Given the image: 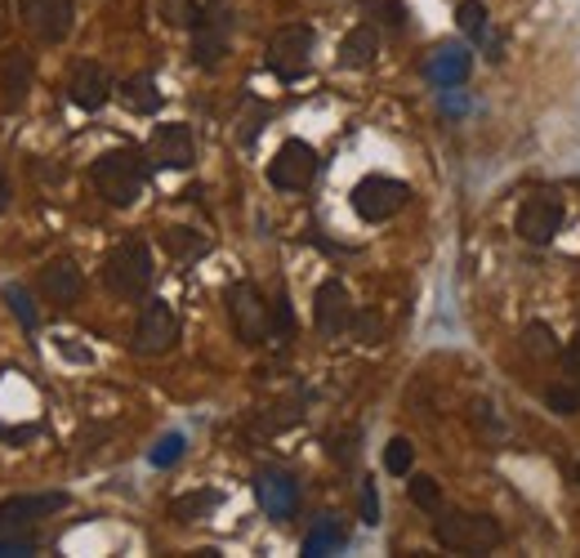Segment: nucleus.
Wrapping results in <instances>:
<instances>
[{"mask_svg":"<svg viewBox=\"0 0 580 558\" xmlns=\"http://www.w3.org/2000/svg\"><path fill=\"white\" fill-rule=\"evenodd\" d=\"M90 179H94V189L108 206H134L139 193H143V183H147V161L134 152V148H112L103 152L94 165H90Z\"/></svg>","mask_w":580,"mask_h":558,"instance_id":"1","label":"nucleus"},{"mask_svg":"<svg viewBox=\"0 0 580 558\" xmlns=\"http://www.w3.org/2000/svg\"><path fill=\"white\" fill-rule=\"evenodd\" d=\"M103 282L116 300H143L147 286H152V251L139 237L116 242L103 260Z\"/></svg>","mask_w":580,"mask_h":558,"instance_id":"2","label":"nucleus"},{"mask_svg":"<svg viewBox=\"0 0 580 558\" xmlns=\"http://www.w3.org/2000/svg\"><path fill=\"white\" fill-rule=\"evenodd\" d=\"M434 536L442 549H456V554H487L505 540L500 523L491 514H465V509H451L434 523Z\"/></svg>","mask_w":580,"mask_h":558,"instance_id":"3","label":"nucleus"},{"mask_svg":"<svg viewBox=\"0 0 580 558\" xmlns=\"http://www.w3.org/2000/svg\"><path fill=\"white\" fill-rule=\"evenodd\" d=\"M407 202H411V189H407L403 179H389V174H366L357 189H353V211H357V220H366V224L394 220Z\"/></svg>","mask_w":580,"mask_h":558,"instance_id":"4","label":"nucleus"},{"mask_svg":"<svg viewBox=\"0 0 580 558\" xmlns=\"http://www.w3.org/2000/svg\"><path fill=\"white\" fill-rule=\"evenodd\" d=\"M224 304H228V322H233V331H237L242 344H264L268 339L273 317H268V304H264V295H260L255 282H233L224 291Z\"/></svg>","mask_w":580,"mask_h":558,"instance_id":"5","label":"nucleus"},{"mask_svg":"<svg viewBox=\"0 0 580 558\" xmlns=\"http://www.w3.org/2000/svg\"><path fill=\"white\" fill-rule=\"evenodd\" d=\"M317 170H322L317 148L304 143V139H286L277 148V156L268 161V183H273V189H282V193H304L308 183L317 179Z\"/></svg>","mask_w":580,"mask_h":558,"instance_id":"6","label":"nucleus"},{"mask_svg":"<svg viewBox=\"0 0 580 558\" xmlns=\"http://www.w3.org/2000/svg\"><path fill=\"white\" fill-rule=\"evenodd\" d=\"M308 54H313V28H308V23L277 28L273 41H268V68H273L282 81L304 77V72H308Z\"/></svg>","mask_w":580,"mask_h":558,"instance_id":"7","label":"nucleus"},{"mask_svg":"<svg viewBox=\"0 0 580 558\" xmlns=\"http://www.w3.org/2000/svg\"><path fill=\"white\" fill-rule=\"evenodd\" d=\"M562 215H567V211H562V202H558L553 193H531V197L518 206L513 229H518V237H522V242L545 246V242H553V237H558Z\"/></svg>","mask_w":580,"mask_h":558,"instance_id":"8","label":"nucleus"},{"mask_svg":"<svg viewBox=\"0 0 580 558\" xmlns=\"http://www.w3.org/2000/svg\"><path fill=\"white\" fill-rule=\"evenodd\" d=\"M179 339V317L165 300H147L143 313H139V326H134V353L143 357H156V353H170Z\"/></svg>","mask_w":580,"mask_h":558,"instance_id":"9","label":"nucleus"},{"mask_svg":"<svg viewBox=\"0 0 580 558\" xmlns=\"http://www.w3.org/2000/svg\"><path fill=\"white\" fill-rule=\"evenodd\" d=\"M19 14L45 45H63L72 37V23H77L72 0H19Z\"/></svg>","mask_w":580,"mask_h":558,"instance_id":"10","label":"nucleus"},{"mask_svg":"<svg viewBox=\"0 0 580 558\" xmlns=\"http://www.w3.org/2000/svg\"><path fill=\"white\" fill-rule=\"evenodd\" d=\"M228 37H233V14L228 10H211L197 19V28H192V63L197 68H220L224 54H228Z\"/></svg>","mask_w":580,"mask_h":558,"instance_id":"11","label":"nucleus"},{"mask_svg":"<svg viewBox=\"0 0 580 558\" xmlns=\"http://www.w3.org/2000/svg\"><path fill=\"white\" fill-rule=\"evenodd\" d=\"M147 156L165 170H187L192 161H197V139H192V130L183 121H165L152 130L147 139Z\"/></svg>","mask_w":580,"mask_h":558,"instance_id":"12","label":"nucleus"},{"mask_svg":"<svg viewBox=\"0 0 580 558\" xmlns=\"http://www.w3.org/2000/svg\"><path fill=\"white\" fill-rule=\"evenodd\" d=\"M353 300H348V286L339 282V277H326L322 286H317V295H313V322H317V331L322 335H344V331H353Z\"/></svg>","mask_w":580,"mask_h":558,"instance_id":"13","label":"nucleus"},{"mask_svg":"<svg viewBox=\"0 0 580 558\" xmlns=\"http://www.w3.org/2000/svg\"><path fill=\"white\" fill-rule=\"evenodd\" d=\"M255 500H260V509H264L268 518L286 523V518H295V509H299V483H295L286 469H264V474L255 478Z\"/></svg>","mask_w":580,"mask_h":558,"instance_id":"14","label":"nucleus"},{"mask_svg":"<svg viewBox=\"0 0 580 558\" xmlns=\"http://www.w3.org/2000/svg\"><path fill=\"white\" fill-rule=\"evenodd\" d=\"M28 90H32V54L10 45L0 50V108L14 112L28 103Z\"/></svg>","mask_w":580,"mask_h":558,"instance_id":"15","label":"nucleus"},{"mask_svg":"<svg viewBox=\"0 0 580 558\" xmlns=\"http://www.w3.org/2000/svg\"><path fill=\"white\" fill-rule=\"evenodd\" d=\"M68 509V496L63 491H37V496H10V500H0V531L6 527H28L37 518H50Z\"/></svg>","mask_w":580,"mask_h":558,"instance_id":"16","label":"nucleus"},{"mask_svg":"<svg viewBox=\"0 0 580 558\" xmlns=\"http://www.w3.org/2000/svg\"><path fill=\"white\" fill-rule=\"evenodd\" d=\"M112 77H108V68L103 63H77V72H72V81H68V94H72V103L81 108V112H99L108 99H112Z\"/></svg>","mask_w":580,"mask_h":558,"instance_id":"17","label":"nucleus"},{"mask_svg":"<svg viewBox=\"0 0 580 558\" xmlns=\"http://www.w3.org/2000/svg\"><path fill=\"white\" fill-rule=\"evenodd\" d=\"M469 72H474V54H469L465 45H442V50H434V59H429V68H425V77H429L438 90L465 85Z\"/></svg>","mask_w":580,"mask_h":558,"instance_id":"18","label":"nucleus"},{"mask_svg":"<svg viewBox=\"0 0 580 558\" xmlns=\"http://www.w3.org/2000/svg\"><path fill=\"white\" fill-rule=\"evenodd\" d=\"M81 286H85V277H81V268H77L72 260H50V264L41 268V291H45L54 304H77V300H81Z\"/></svg>","mask_w":580,"mask_h":558,"instance_id":"19","label":"nucleus"},{"mask_svg":"<svg viewBox=\"0 0 580 558\" xmlns=\"http://www.w3.org/2000/svg\"><path fill=\"white\" fill-rule=\"evenodd\" d=\"M375 54H379V32H375V23H357V28L339 41V63H344V68H366Z\"/></svg>","mask_w":580,"mask_h":558,"instance_id":"20","label":"nucleus"},{"mask_svg":"<svg viewBox=\"0 0 580 558\" xmlns=\"http://www.w3.org/2000/svg\"><path fill=\"white\" fill-rule=\"evenodd\" d=\"M121 103H125L130 112H139V116H152V112L161 108V90H156V81H152L147 72H139V77L121 81Z\"/></svg>","mask_w":580,"mask_h":558,"instance_id":"21","label":"nucleus"},{"mask_svg":"<svg viewBox=\"0 0 580 558\" xmlns=\"http://www.w3.org/2000/svg\"><path fill=\"white\" fill-rule=\"evenodd\" d=\"M344 540H348V531L326 514V518H317L313 523V531L304 536V554L308 558H322V554H335V549H344Z\"/></svg>","mask_w":580,"mask_h":558,"instance_id":"22","label":"nucleus"},{"mask_svg":"<svg viewBox=\"0 0 580 558\" xmlns=\"http://www.w3.org/2000/svg\"><path fill=\"white\" fill-rule=\"evenodd\" d=\"M161 246L174 255V260H202L211 251V242L202 233H192V229H165L161 233Z\"/></svg>","mask_w":580,"mask_h":558,"instance_id":"23","label":"nucleus"},{"mask_svg":"<svg viewBox=\"0 0 580 558\" xmlns=\"http://www.w3.org/2000/svg\"><path fill=\"white\" fill-rule=\"evenodd\" d=\"M220 491H192V496H179V500H170V514L179 518V523H192V518H202V514H211V509H220Z\"/></svg>","mask_w":580,"mask_h":558,"instance_id":"24","label":"nucleus"},{"mask_svg":"<svg viewBox=\"0 0 580 558\" xmlns=\"http://www.w3.org/2000/svg\"><path fill=\"white\" fill-rule=\"evenodd\" d=\"M366 19L379 23V28H389V32H403L407 28V6L403 0H366Z\"/></svg>","mask_w":580,"mask_h":558,"instance_id":"25","label":"nucleus"},{"mask_svg":"<svg viewBox=\"0 0 580 558\" xmlns=\"http://www.w3.org/2000/svg\"><path fill=\"white\" fill-rule=\"evenodd\" d=\"M407 496H411V505H416V509H429V514H438V509H442V487H438L429 474H416V478L407 483Z\"/></svg>","mask_w":580,"mask_h":558,"instance_id":"26","label":"nucleus"},{"mask_svg":"<svg viewBox=\"0 0 580 558\" xmlns=\"http://www.w3.org/2000/svg\"><path fill=\"white\" fill-rule=\"evenodd\" d=\"M456 23H460V32H465V37L487 41V6H478V0H460Z\"/></svg>","mask_w":580,"mask_h":558,"instance_id":"27","label":"nucleus"},{"mask_svg":"<svg viewBox=\"0 0 580 558\" xmlns=\"http://www.w3.org/2000/svg\"><path fill=\"white\" fill-rule=\"evenodd\" d=\"M411 465H416V447H411L407 438H394L389 447H384V469H389V474L407 478V474H411Z\"/></svg>","mask_w":580,"mask_h":558,"instance_id":"28","label":"nucleus"},{"mask_svg":"<svg viewBox=\"0 0 580 558\" xmlns=\"http://www.w3.org/2000/svg\"><path fill=\"white\" fill-rule=\"evenodd\" d=\"M522 348H527L531 357H540V362H545V357H558V339H553V335H549V326H540V322H531V326H527Z\"/></svg>","mask_w":580,"mask_h":558,"instance_id":"29","label":"nucleus"},{"mask_svg":"<svg viewBox=\"0 0 580 558\" xmlns=\"http://www.w3.org/2000/svg\"><path fill=\"white\" fill-rule=\"evenodd\" d=\"M183 447H187L183 434H165V438L152 447V465H156V469H170V465L183 456Z\"/></svg>","mask_w":580,"mask_h":558,"instance_id":"30","label":"nucleus"},{"mask_svg":"<svg viewBox=\"0 0 580 558\" xmlns=\"http://www.w3.org/2000/svg\"><path fill=\"white\" fill-rule=\"evenodd\" d=\"M161 10H165V19L179 23V28H197V19H202V10L192 6V0H161Z\"/></svg>","mask_w":580,"mask_h":558,"instance_id":"31","label":"nucleus"},{"mask_svg":"<svg viewBox=\"0 0 580 558\" xmlns=\"http://www.w3.org/2000/svg\"><path fill=\"white\" fill-rule=\"evenodd\" d=\"M6 300H10V308L19 313V322H23L28 331H37V308H32L28 291H23V286H10V291H6Z\"/></svg>","mask_w":580,"mask_h":558,"instance_id":"32","label":"nucleus"},{"mask_svg":"<svg viewBox=\"0 0 580 558\" xmlns=\"http://www.w3.org/2000/svg\"><path fill=\"white\" fill-rule=\"evenodd\" d=\"M37 554V536H0V558H28Z\"/></svg>","mask_w":580,"mask_h":558,"instance_id":"33","label":"nucleus"},{"mask_svg":"<svg viewBox=\"0 0 580 558\" xmlns=\"http://www.w3.org/2000/svg\"><path fill=\"white\" fill-rule=\"evenodd\" d=\"M545 403H549L553 412H562V416L580 412V394H571V389H545Z\"/></svg>","mask_w":580,"mask_h":558,"instance_id":"34","label":"nucleus"},{"mask_svg":"<svg viewBox=\"0 0 580 558\" xmlns=\"http://www.w3.org/2000/svg\"><path fill=\"white\" fill-rule=\"evenodd\" d=\"M353 331H357V339H366V344H375L384 326H379V317H375V313H357V317H353Z\"/></svg>","mask_w":580,"mask_h":558,"instance_id":"35","label":"nucleus"},{"mask_svg":"<svg viewBox=\"0 0 580 558\" xmlns=\"http://www.w3.org/2000/svg\"><path fill=\"white\" fill-rule=\"evenodd\" d=\"M362 523H379V491H375V483H362Z\"/></svg>","mask_w":580,"mask_h":558,"instance_id":"36","label":"nucleus"},{"mask_svg":"<svg viewBox=\"0 0 580 558\" xmlns=\"http://www.w3.org/2000/svg\"><path fill=\"white\" fill-rule=\"evenodd\" d=\"M562 362H567V371H571V376H576V385H580V335H571V344H567Z\"/></svg>","mask_w":580,"mask_h":558,"instance_id":"37","label":"nucleus"},{"mask_svg":"<svg viewBox=\"0 0 580 558\" xmlns=\"http://www.w3.org/2000/svg\"><path fill=\"white\" fill-rule=\"evenodd\" d=\"M10 197H14V189H10V170H6V161H0V215L10 211Z\"/></svg>","mask_w":580,"mask_h":558,"instance_id":"38","label":"nucleus"},{"mask_svg":"<svg viewBox=\"0 0 580 558\" xmlns=\"http://www.w3.org/2000/svg\"><path fill=\"white\" fill-rule=\"evenodd\" d=\"M576 483H580V465H576Z\"/></svg>","mask_w":580,"mask_h":558,"instance_id":"39","label":"nucleus"}]
</instances>
